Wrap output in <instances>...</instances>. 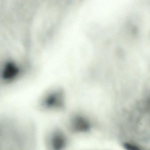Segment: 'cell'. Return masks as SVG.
<instances>
[{"label":"cell","instance_id":"6da1fadb","mask_svg":"<svg viewBox=\"0 0 150 150\" xmlns=\"http://www.w3.org/2000/svg\"><path fill=\"white\" fill-rule=\"evenodd\" d=\"M96 126L95 120L90 114L76 110L67 115L64 128L71 134L86 135L93 132Z\"/></svg>","mask_w":150,"mask_h":150},{"label":"cell","instance_id":"7a4b0ae2","mask_svg":"<svg viewBox=\"0 0 150 150\" xmlns=\"http://www.w3.org/2000/svg\"><path fill=\"white\" fill-rule=\"evenodd\" d=\"M69 134L64 127L51 128L45 135L44 142L46 150H67L71 143Z\"/></svg>","mask_w":150,"mask_h":150},{"label":"cell","instance_id":"3957f363","mask_svg":"<svg viewBox=\"0 0 150 150\" xmlns=\"http://www.w3.org/2000/svg\"><path fill=\"white\" fill-rule=\"evenodd\" d=\"M123 147L126 150H142L140 147L130 143L126 142L123 143Z\"/></svg>","mask_w":150,"mask_h":150}]
</instances>
